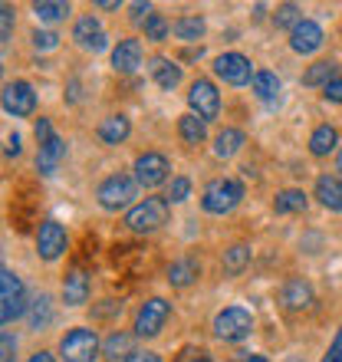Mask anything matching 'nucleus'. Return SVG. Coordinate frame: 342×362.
Returning <instances> with one entry per match:
<instances>
[{"label": "nucleus", "instance_id": "nucleus-1", "mask_svg": "<svg viewBox=\"0 0 342 362\" xmlns=\"http://www.w3.org/2000/svg\"><path fill=\"white\" fill-rule=\"evenodd\" d=\"M240 198H244V185L234 178H214L204 188V194H201V208L208 211V214H228V211H234L240 204Z\"/></svg>", "mask_w": 342, "mask_h": 362}, {"label": "nucleus", "instance_id": "nucleus-2", "mask_svg": "<svg viewBox=\"0 0 342 362\" xmlns=\"http://www.w3.org/2000/svg\"><path fill=\"white\" fill-rule=\"evenodd\" d=\"M168 198H145L142 204H135L129 214H125V224L135 234H152L162 224H168Z\"/></svg>", "mask_w": 342, "mask_h": 362}, {"label": "nucleus", "instance_id": "nucleus-3", "mask_svg": "<svg viewBox=\"0 0 342 362\" xmlns=\"http://www.w3.org/2000/svg\"><path fill=\"white\" fill-rule=\"evenodd\" d=\"M37 214H40V194L33 188V181H20L13 188V198H10V221H13V228L20 234H27L30 224L37 221Z\"/></svg>", "mask_w": 342, "mask_h": 362}, {"label": "nucleus", "instance_id": "nucleus-4", "mask_svg": "<svg viewBox=\"0 0 342 362\" xmlns=\"http://www.w3.org/2000/svg\"><path fill=\"white\" fill-rule=\"evenodd\" d=\"M23 310H27L23 284H20V276L13 270L4 267V274H0V320H4V326H10L17 316H23Z\"/></svg>", "mask_w": 342, "mask_h": 362}, {"label": "nucleus", "instance_id": "nucleus-5", "mask_svg": "<svg viewBox=\"0 0 342 362\" xmlns=\"http://www.w3.org/2000/svg\"><path fill=\"white\" fill-rule=\"evenodd\" d=\"M135 191H138V181L129 178V175H112V178H105L95 191V198L102 204L105 211H119V208H129L135 201Z\"/></svg>", "mask_w": 342, "mask_h": 362}, {"label": "nucleus", "instance_id": "nucleus-6", "mask_svg": "<svg viewBox=\"0 0 342 362\" xmlns=\"http://www.w3.org/2000/svg\"><path fill=\"white\" fill-rule=\"evenodd\" d=\"M250 329H254V316L244 306H228L214 316V336L224 343H237V339L250 336Z\"/></svg>", "mask_w": 342, "mask_h": 362}, {"label": "nucleus", "instance_id": "nucleus-7", "mask_svg": "<svg viewBox=\"0 0 342 362\" xmlns=\"http://www.w3.org/2000/svg\"><path fill=\"white\" fill-rule=\"evenodd\" d=\"M171 316V303L162 300V296H152V300H145L138 316H135V336H142V339H152L165 329Z\"/></svg>", "mask_w": 342, "mask_h": 362}, {"label": "nucleus", "instance_id": "nucleus-8", "mask_svg": "<svg viewBox=\"0 0 342 362\" xmlns=\"http://www.w3.org/2000/svg\"><path fill=\"white\" fill-rule=\"evenodd\" d=\"M99 353V336L93 329H69L59 343V356L66 362H93Z\"/></svg>", "mask_w": 342, "mask_h": 362}, {"label": "nucleus", "instance_id": "nucleus-9", "mask_svg": "<svg viewBox=\"0 0 342 362\" xmlns=\"http://www.w3.org/2000/svg\"><path fill=\"white\" fill-rule=\"evenodd\" d=\"M152 247H145V244H115L112 247V264L129 276L145 274L152 267Z\"/></svg>", "mask_w": 342, "mask_h": 362}, {"label": "nucleus", "instance_id": "nucleus-10", "mask_svg": "<svg viewBox=\"0 0 342 362\" xmlns=\"http://www.w3.org/2000/svg\"><path fill=\"white\" fill-rule=\"evenodd\" d=\"M171 165L162 152H145L135 158V181L145 185V188H158L162 181H168Z\"/></svg>", "mask_w": 342, "mask_h": 362}, {"label": "nucleus", "instance_id": "nucleus-11", "mask_svg": "<svg viewBox=\"0 0 342 362\" xmlns=\"http://www.w3.org/2000/svg\"><path fill=\"white\" fill-rule=\"evenodd\" d=\"M188 103H191V109H194V115H201L204 122H208V119H218V112H220V95L211 79H194V83H191Z\"/></svg>", "mask_w": 342, "mask_h": 362}, {"label": "nucleus", "instance_id": "nucleus-12", "mask_svg": "<svg viewBox=\"0 0 342 362\" xmlns=\"http://www.w3.org/2000/svg\"><path fill=\"white\" fill-rule=\"evenodd\" d=\"M214 73H218L224 83L230 86H244V83H254V69H250V59L240 57V53H224V57L214 59Z\"/></svg>", "mask_w": 342, "mask_h": 362}, {"label": "nucleus", "instance_id": "nucleus-13", "mask_svg": "<svg viewBox=\"0 0 342 362\" xmlns=\"http://www.w3.org/2000/svg\"><path fill=\"white\" fill-rule=\"evenodd\" d=\"M69 238H66V228L59 221H43L37 230V250L43 260H57L63 250H66Z\"/></svg>", "mask_w": 342, "mask_h": 362}, {"label": "nucleus", "instance_id": "nucleus-14", "mask_svg": "<svg viewBox=\"0 0 342 362\" xmlns=\"http://www.w3.org/2000/svg\"><path fill=\"white\" fill-rule=\"evenodd\" d=\"M4 109H7L10 115H33V109H37V93H33V86L23 83V79L7 83V86H4Z\"/></svg>", "mask_w": 342, "mask_h": 362}, {"label": "nucleus", "instance_id": "nucleus-15", "mask_svg": "<svg viewBox=\"0 0 342 362\" xmlns=\"http://www.w3.org/2000/svg\"><path fill=\"white\" fill-rule=\"evenodd\" d=\"M89 274H86L79 264H73V267L66 270V276H63V300H66L69 306H83L86 300H89Z\"/></svg>", "mask_w": 342, "mask_h": 362}, {"label": "nucleus", "instance_id": "nucleus-16", "mask_svg": "<svg viewBox=\"0 0 342 362\" xmlns=\"http://www.w3.org/2000/svg\"><path fill=\"white\" fill-rule=\"evenodd\" d=\"M73 40H76L83 49H102L105 47V33L102 27H99V20L93 17V13H86V17L76 20V27H73Z\"/></svg>", "mask_w": 342, "mask_h": 362}, {"label": "nucleus", "instance_id": "nucleus-17", "mask_svg": "<svg viewBox=\"0 0 342 362\" xmlns=\"http://www.w3.org/2000/svg\"><path fill=\"white\" fill-rule=\"evenodd\" d=\"M280 303H283L286 310H309V303H313V286L306 284L303 276L286 280L283 290H280Z\"/></svg>", "mask_w": 342, "mask_h": 362}, {"label": "nucleus", "instance_id": "nucleus-18", "mask_svg": "<svg viewBox=\"0 0 342 362\" xmlns=\"http://www.w3.org/2000/svg\"><path fill=\"white\" fill-rule=\"evenodd\" d=\"M112 66L115 73H135L142 66V43L138 40H119V47L112 49Z\"/></svg>", "mask_w": 342, "mask_h": 362}, {"label": "nucleus", "instance_id": "nucleus-19", "mask_svg": "<svg viewBox=\"0 0 342 362\" xmlns=\"http://www.w3.org/2000/svg\"><path fill=\"white\" fill-rule=\"evenodd\" d=\"M290 47H293L296 53H316V49L323 47V30H319V23L303 20V23L290 33Z\"/></svg>", "mask_w": 342, "mask_h": 362}, {"label": "nucleus", "instance_id": "nucleus-20", "mask_svg": "<svg viewBox=\"0 0 342 362\" xmlns=\"http://www.w3.org/2000/svg\"><path fill=\"white\" fill-rule=\"evenodd\" d=\"M63 155H66V145H63V139H59V135H53L47 145H40V152H37V172L40 175H53Z\"/></svg>", "mask_w": 342, "mask_h": 362}, {"label": "nucleus", "instance_id": "nucleus-21", "mask_svg": "<svg viewBox=\"0 0 342 362\" xmlns=\"http://www.w3.org/2000/svg\"><path fill=\"white\" fill-rule=\"evenodd\" d=\"M316 198H319L323 208L342 211V181L333 178V175H323V178L316 181Z\"/></svg>", "mask_w": 342, "mask_h": 362}, {"label": "nucleus", "instance_id": "nucleus-22", "mask_svg": "<svg viewBox=\"0 0 342 362\" xmlns=\"http://www.w3.org/2000/svg\"><path fill=\"white\" fill-rule=\"evenodd\" d=\"M129 132H132V125H129V119L125 115H109V119H102L99 122V139H102L105 145H119L129 139Z\"/></svg>", "mask_w": 342, "mask_h": 362}, {"label": "nucleus", "instance_id": "nucleus-23", "mask_svg": "<svg viewBox=\"0 0 342 362\" xmlns=\"http://www.w3.org/2000/svg\"><path fill=\"white\" fill-rule=\"evenodd\" d=\"M178 135L188 145H201L204 139H208V122H204L201 115H194V112L181 115V119H178Z\"/></svg>", "mask_w": 342, "mask_h": 362}, {"label": "nucleus", "instance_id": "nucleus-24", "mask_svg": "<svg viewBox=\"0 0 342 362\" xmlns=\"http://www.w3.org/2000/svg\"><path fill=\"white\" fill-rule=\"evenodd\" d=\"M198 274H201L198 260H194V257H181V260H175V264L168 267V284L171 286H188V284H194V280H198Z\"/></svg>", "mask_w": 342, "mask_h": 362}, {"label": "nucleus", "instance_id": "nucleus-25", "mask_svg": "<svg viewBox=\"0 0 342 362\" xmlns=\"http://www.w3.org/2000/svg\"><path fill=\"white\" fill-rule=\"evenodd\" d=\"M336 145H339V132H336L333 125H319L313 135H309V152L316 158H326L329 152H336Z\"/></svg>", "mask_w": 342, "mask_h": 362}, {"label": "nucleus", "instance_id": "nucleus-26", "mask_svg": "<svg viewBox=\"0 0 342 362\" xmlns=\"http://www.w3.org/2000/svg\"><path fill=\"white\" fill-rule=\"evenodd\" d=\"M152 76L162 89H175L181 83V66L165 57H158V59H152Z\"/></svg>", "mask_w": 342, "mask_h": 362}, {"label": "nucleus", "instance_id": "nucleus-27", "mask_svg": "<svg viewBox=\"0 0 342 362\" xmlns=\"http://www.w3.org/2000/svg\"><path fill=\"white\" fill-rule=\"evenodd\" d=\"M336 76H339V73H336L333 59H319V63H313V66L303 73V86H323L326 89Z\"/></svg>", "mask_w": 342, "mask_h": 362}, {"label": "nucleus", "instance_id": "nucleus-28", "mask_svg": "<svg viewBox=\"0 0 342 362\" xmlns=\"http://www.w3.org/2000/svg\"><path fill=\"white\" fill-rule=\"evenodd\" d=\"M175 37L184 40V43H194V40L204 37V20L198 13H184V17L175 20Z\"/></svg>", "mask_w": 342, "mask_h": 362}, {"label": "nucleus", "instance_id": "nucleus-29", "mask_svg": "<svg viewBox=\"0 0 342 362\" xmlns=\"http://www.w3.org/2000/svg\"><path fill=\"white\" fill-rule=\"evenodd\" d=\"M240 145H244V132H240V129H224V132H218V139H214V155H218V158H230V155L240 152Z\"/></svg>", "mask_w": 342, "mask_h": 362}, {"label": "nucleus", "instance_id": "nucleus-30", "mask_svg": "<svg viewBox=\"0 0 342 362\" xmlns=\"http://www.w3.org/2000/svg\"><path fill=\"white\" fill-rule=\"evenodd\" d=\"M49 320H53V300L47 293H37L33 303H30V326L33 329H47Z\"/></svg>", "mask_w": 342, "mask_h": 362}, {"label": "nucleus", "instance_id": "nucleus-31", "mask_svg": "<svg viewBox=\"0 0 342 362\" xmlns=\"http://www.w3.org/2000/svg\"><path fill=\"white\" fill-rule=\"evenodd\" d=\"M273 211L276 214H300V211H306V194L296 188L280 191L273 198Z\"/></svg>", "mask_w": 342, "mask_h": 362}, {"label": "nucleus", "instance_id": "nucleus-32", "mask_svg": "<svg viewBox=\"0 0 342 362\" xmlns=\"http://www.w3.org/2000/svg\"><path fill=\"white\" fill-rule=\"evenodd\" d=\"M250 264V247L247 244H234L230 250H224V270L228 274H240Z\"/></svg>", "mask_w": 342, "mask_h": 362}, {"label": "nucleus", "instance_id": "nucleus-33", "mask_svg": "<svg viewBox=\"0 0 342 362\" xmlns=\"http://www.w3.org/2000/svg\"><path fill=\"white\" fill-rule=\"evenodd\" d=\"M105 356H109V359H129V356H132V336L112 333L105 339Z\"/></svg>", "mask_w": 342, "mask_h": 362}, {"label": "nucleus", "instance_id": "nucleus-34", "mask_svg": "<svg viewBox=\"0 0 342 362\" xmlns=\"http://www.w3.org/2000/svg\"><path fill=\"white\" fill-rule=\"evenodd\" d=\"M33 13H37V20H43V23H53V20H63L69 13L66 4H57V0H40V4H33Z\"/></svg>", "mask_w": 342, "mask_h": 362}, {"label": "nucleus", "instance_id": "nucleus-35", "mask_svg": "<svg viewBox=\"0 0 342 362\" xmlns=\"http://www.w3.org/2000/svg\"><path fill=\"white\" fill-rule=\"evenodd\" d=\"M273 23L276 27H290V33H293L296 27H300V23H303V13H300V7H296V4H280V7H276V13H273Z\"/></svg>", "mask_w": 342, "mask_h": 362}, {"label": "nucleus", "instance_id": "nucleus-36", "mask_svg": "<svg viewBox=\"0 0 342 362\" xmlns=\"http://www.w3.org/2000/svg\"><path fill=\"white\" fill-rule=\"evenodd\" d=\"M254 93L260 95V99H276V93H280V79H276L273 73L260 69V73L254 76Z\"/></svg>", "mask_w": 342, "mask_h": 362}, {"label": "nucleus", "instance_id": "nucleus-37", "mask_svg": "<svg viewBox=\"0 0 342 362\" xmlns=\"http://www.w3.org/2000/svg\"><path fill=\"white\" fill-rule=\"evenodd\" d=\"M171 23L162 17V13H152V20L145 23V37L148 40H155V43H162V40H168V33H171Z\"/></svg>", "mask_w": 342, "mask_h": 362}, {"label": "nucleus", "instance_id": "nucleus-38", "mask_svg": "<svg viewBox=\"0 0 342 362\" xmlns=\"http://www.w3.org/2000/svg\"><path fill=\"white\" fill-rule=\"evenodd\" d=\"M188 194H191V181L184 178V175H178V178H171L168 194H165V198H168V201H184Z\"/></svg>", "mask_w": 342, "mask_h": 362}, {"label": "nucleus", "instance_id": "nucleus-39", "mask_svg": "<svg viewBox=\"0 0 342 362\" xmlns=\"http://www.w3.org/2000/svg\"><path fill=\"white\" fill-rule=\"evenodd\" d=\"M10 33H13V7L4 4V10H0V37H4V43L10 40Z\"/></svg>", "mask_w": 342, "mask_h": 362}, {"label": "nucleus", "instance_id": "nucleus-40", "mask_svg": "<svg viewBox=\"0 0 342 362\" xmlns=\"http://www.w3.org/2000/svg\"><path fill=\"white\" fill-rule=\"evenodd\" d=\"M57 33H49V30H37V33H33V47L37 49H53L57 47Z\"/></svg>", "mask_w": 342, "mask_h": 362}, {"label": "nucleus", "instance_id": "nucleus-41", "mask_svg": "<svg viewBox=\"0 0 342 362\" xmlns=\"http://www.w3.org/2000/svg\"><path fill=\"white\" fill-rule=\"evenodd\" d=\"M115 313H122V303H115V300H102V306L93 310L95 320H109V316H115Z\"/></svg>", "mask_w": 342, "mask_h": 362}, {"label": "nucleus", "instance_id": "nucleus-42", "mask_svg": "<svg viewBox=\"0 0 342 362\" xmlns=\"http://www.w3.org/2000/svg\"><path fill=\"white\" fill-rule=\"evenodd\" d=\"M0 349H4V356H0V362H13V356H17V339L10 333L0 336Z\"/></svg>", "mask_w": 342, "mask_h": 362}, {"label": "nucleus", "instance_id": "nucleus-43", "mask_svg": "<svg viewBox=\"0 0 342 362\" xmlns=\"http://www.w3.org/2000/svg\"><path fill=\"white\" fill-rule=\"evenodd\" d=\"M178 362H214L204 349H184V353L178 356Z\"/></svg>", "mask_w": 342, "mask_h": 362}, {"label": "nucleus", "instance_id": "nucleus-44", "mask_svg": "<svg viewBox=\"0 0 342 362\" xmlns=\"http://www.w3.org/2000/svg\"><path fill=\"white\" fill-rule=\"evenodd\" d=\"M326 99H329V103H342V73L326 86Z\"/></svg>", "mask_w": 342, "mask_h": 362}, {"label": "nucleus", "instance_id": "nucleus-45", "mask_svg": "<svg viewBox=\"0 0 342 362\" xmlns=\"http://www.w3.org/2000/svg\"><path fill=\"white\" fill-rule=\"evenodd\" d=\"M132 20L135 23H148L152 20V7L148 4H132Z\"/></svg>", "mask_w": 342, "mask_h": 362}, {"label": "nucleus", "instance_id": "nucleus-46", "mask_svg": "<svg viewBox=\"0 0 342 362\" xmlns=\"http://www.w3.org/2000/svg\"><path fill=\"white\" fill-rule=\"evenodd\" d=\"M323 362H342V329L336 333V339H333V346H329V353H326Z\"/></svg>", "mask_w": 342, "mask_h": 362}, {"label": "nucleus", "instance_id": "nucleus-47", "mask_svg": "<svg viewBox=\"0 0 342 362\" xmlns=\"http://www.w3.org/2000/svg\"><path fill=\"white\" fill-rule=\"evenodd\" d=\"M49 139H53V125H49V119H40L37 122V142L47 145Z\"/></svg>", "mask_w": 342, "mask_h": 362}, {"label": "nucleus", "instance_id": "nucleus-48", "mask_svg": "<svg viewBox=\"0 0 342 362\" xmlns=\"http://www.w3.org/2000/svg\"><path fill=\"white\" fill-rule=\"evenodd\" d=\"M125 362H162V356L158 353H132Z\"/></svg>", "mask_w": 342, "mask_h": 362}, {"label": "nucleus", "instance_id": "nucleus-49", "mask_svg": "<svg viewBox=\"0 0 342 362\" xmlns=\"http://www.w3.org/2000/svg\"><path fill=\"white\" fill-rule=\"evenodd\" d=\"M7 155H10V158H17V155H20V135L17 132L7 139Z\"/></svg>", "mask_w": 342, "mask_h": 362}, {"label": "nucleus", "instance_id": "nucleus-50", "mask_svg": "<svg viewBox=\"0 0 342 362\" xmlns=\"http://www.w3.org/2000/svg\"><path fill=\"white\" fill-rule=\"evenodd\" d=\"M95 7H99V10H119V4H115V0H99Z\"/></svg>", "mask_w": 342, "mask_h": 362}, {"label": "nucleus", "instance_id": "nucleus-51", "mask_svg": "<svg viewBox=\"0 0 342 362\" xmlns=\"http://www.w3.org/2000/svg\"><path fill=\"white\" fill-rule=\"evenodd\" d=\"M30 362H53V356H49V353H37V356H30Z\"/></svg>", "mask_w": 342, "mask_h": 362}, {"label": "nucleus", "instance_id": "nucleus-52", "mask_svg": "<svg viewBox=\"0 0 342 362\" xmlns=\"http://www.w3.org/2000/svg\"><path fill=\"white\" fill-rule=\"evenodd\" d=\"M244 362H266L264 356H250V359H244Z\"/></svg>", "mask_w": 342, "mask_h": 362}, {"label": "nucleus", "instance_id": "nucleus-53", "mask_svg": "<svg viewBox=\"0 0 342 362\" xmlns=\"http://www.w3.org/2000/svg\"><path fill=\"white\" fill-rule=\"evenodd\" d=\"M336 172H342V152H339V162H336Z\"/></svg>", "mask_w": 342, "mask_h": 362}]
</instances>
